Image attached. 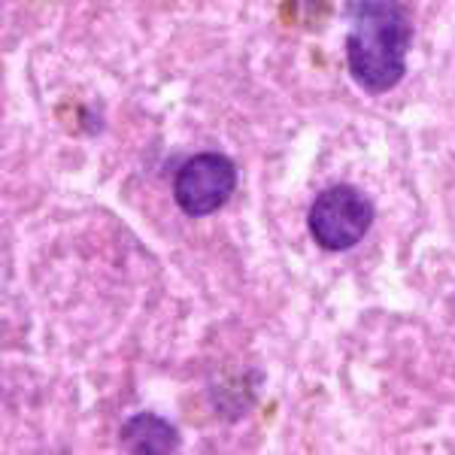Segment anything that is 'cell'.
<instances>
[{
  "label": "cell",
  "mask_w": 455,
  "mask_h": 455,
  "mask_svg": "<svg viewBox=\"0 0 455 455\" xmlns=\"http://www.w3.org/2000/svg\"><path fill=\"white\" fill-rule=\"evenodd\" d=\"M373 219H377V210H373L371 197L358 186L337 182L313 197L307 228L325 252H349L352 246L368 237Z\"/></svg>",
  "instance_id": "2"
},
{
  "label": "cell",
  "mask_w": 455,
  "mask_h": 455,
  "mask_svg": "<svg viewBox=\"0 0 455 455\" xmlns=\"http://www.w3.org/2000/svg\"><path fill=\"white\" fill-rule=\"evenodd\" d=\"M237 192V164L222 152H197L173 176V201L186 216L204 219Z\"/></svg>",
  "instance_id": "3"
},
{
  "label": "cell",
  "mask_w": 455,
  "mask_h": 455,
  "mask_svg": "<svg viewBox=\"0 0 455 455\" xmlns=\"http://www.w3.org/2000/svg\"><path fill=\"white\" fill-rule=\"evenodd\" d=\"M122 446L134 455H167L180 452L182 437L176 425L161 419L156 413H134L122 425Z\"/></svg>",
  "instance_id": "4"
},
{
  "label": "cell",
  "mask_w": 455,
  "mask_h": 455,
  "mask_svg": "<svg viewBox=\"0 0 455 455\" xmlns=\"http://www.w3.org/2000/svg\"><path fill=\"white\" fill-rule=\"evenodd\" d=\"M347 64L368 94L401 85L413 28L401 0H347Z\"/></svg>",
  "instance_id": "1"
}]
</instances>
